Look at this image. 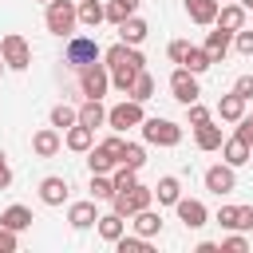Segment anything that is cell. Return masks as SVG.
<instances>
[{
    "label": "cell",
    "instance_id": "cell-1",
    "mask_svg": "<svg viewBox=\"0 0 253 253\" xmlns=\"http://www.w3.org/2000/svg\"><path fill=\"white\" fill-rule=\"evenodd\" d=\"M43 24L51 36H71L75 24H79V4L75 0H51L47 12H43Z\"/></svg>",
    "mask_w": 253,
    "mask_h": 253
},
{
    "label": "cell",
    "instance_id": "cell-2",
    "mask_svg": "<svg viewBox=\"0 0 253 253\" xmlns=\"http://www.w3.org/2000/svg\"><path fill=\"white\" fill-rule=\"evenodd\" d=\"M154 202V186H130V190H115V198H111V210L115 213H123V217H134L138 210H146Z\"/></svg>",
    "mask_w": 253,
    "mask_h": 253
},
{
    "label": "cell",
    "instance_id": "cell-3",
    "mask_svg": "<svg viewBox=\"0 0 253 253\" xmlns=\"http://www.w3.org/2000/svg\"><path fill=\"white\" fill-rule=\"evenodd\" d=\"M99 55H103V51H99V43H95L91 36H71L67 47H63V63L75 67V71L87 67V63H99Z\"/></svg>",
    "mask_w": 253,
    "mask_h": 253
},
{
    "label": "cell",
    "instance_id": "cell-4",
    "mask_svg": "<svg viewBox=\"0 0 253 253\" xmlns=\"http://www.w3.org/2000/svg\"><path fill=\"white\" fill-rule=\"evenodd\" d=\"M107 87H111V67H107V63H87V67H79V91H83L87 99H103Z\"/></svg>",
    "mask_w": 253,
    "mask_h": 253
},
{
    "label": "cell",
    "instance_id": "cell-5",
    "mask_svg": "<svg viewBox=\"0 0 253 253\" xmlns=\"http://www.w3.org/2000/svg\"><path fill=\"white\" fill-rule=\"evenodd\" d=\"M142 138L150 146H178L182 142V126L170 119H142Z\"/></svg>",
    "mask_w": 253,
    "mask_h": 253
},
{
    "label": "cell",
    "instance_id": "cell-6",
    "mask_svg": "<svg viewBox=\"0 0 253 253\" xmlns=\"http://www.w3.org/2000/svg\"><path fill=\"white\" fill-rule=\"evenodd\" d=\"M142 119H146V115H142V103H138V99H123L119 107L107 111V126L119 130V134L130 130V126H142Z\"/></svg>",
    "mask_w": 253,
    "mask_h": 253
},
{
    "label": "cell",
    "instance_id": "cell-7",
    "mask_svg": "<svg viewBox=\"0 0 253 253\" xmlns=\"http://www.w3.org/2000/svg\"><path fill=\"white\" fill-rule=\"evenodd\" d=\"M0 55H4V63H8L12 71H24V67L32 63V47H28V40H24L20 32H8V36L0 40Z\"/></svg>",
    "mask_w": 253,
    "mask_h": 253
},
{
    "label": "cell",
    "instance_id": "cell-8",
    "mask_svg": "<svg viewBox=\"0 0 253 253\" xmlns=\"http://www.w3.org/2000/svg\"><path fill=\"white\" fill-rule=\"evenodd\" d=\"M170 95H174L182 107L198 103V95H202V87H198V75H194L190 67H174V71H170Z\"/></svg>",
    "mask_w": 253,
    "mask_h": 253
},
{
    "label": "cell",
    "instance_id": "cell-9",
    "mask_svg": "<svg viewBox=\"0 0 253 253\" xmlns=\"http://www.w3.org/2000/svg\"><path fill=\"white\" fill-rule=\"evenodd\" d=\"M233 186H237V166L217 162V166L206 170V190H210V194H229Z\"/></svg>",
    "mask_w": 253,
    "mask_h": 253
},
{
    "label": "cell",
    "instance_id": "cell-10",
    "mask_svg": "<svg viewBox=\"0 0 253 253\" xmlns=\"http://www.w3.org/2000/svg\"><path fill=\"white\" fill-rule=\"evenodd\" d=\"M174 210H178V221H182L186 229H202V225L210 221V210H206L198 198H178Z\"/></svg>",
    "mask_w": 253,
    "mask_h": 253
},
{
    "label": "cell",
    "instance_id": "cell-11",
    "mask_svg": "<svg viewBox=\"0 0 253 253\" xmlns=\"http://www.w3.org/2000/svg\"><path fill=\"white\" fill-rule=\"evenodd\" d=\"M103 59H107V67H111V71H115V67H123V63L146 67V55H142V51H138L134 43H123V40H119L115 47H107V51H103Z\"/></svg>",
    "mask_w": 253,
    "mask_h": 253
},
{
    "label": "cell",
    "instance_id": "cell-12",
    "mask_svg": "<svg viewBox=\"0 0 253 253\" xmlns=\"http://www.w3.org/2000/svg\"><path fill=\"white\" fill-rule=\"evenodd\" d=\"M59 146H63V134H59V126H43V130H36V134H32V150H36L40 158H51V154H59Z\"/></svg>",
    "mask_w": 253,
    "mask_h": 253
},
{
    "label": "cell",
    "instance_id": "cell-13",
    "mask_svg": "<svg viewBox=\"0 0 253 253\" xmlns=\"http://www.w3.org/2000/svg\"><path fill=\"white\" fill-rule=\"evenodd\" d=\"M202 47L210 51V59H213V63H221V59L229 55V47H233V32H225V28H217V24H213V32L206 36V43H202Z\"/></svg>",
    "mask_w": 253,
    "mask_h": 253
},
{
    "label": "cell",
    "instance_id": "cell-14",
    "mask_svg": "<svg viewBox=\"0 0 253 253\" xmlns=\"http://www.w3.org/2000/svg\"><path fill=\"white\" fill-rule=\"evenodd\" d=\"M63 146H67V150H75V154H87V150L95 146V130H91V126H83V123H75V126H67V130H63Z\"/></svg>",
    "mask_w": 253,
    "mask_h": 253
},
{
    "label": "cell",
    "instance_id": "cell-15",
    "mask_svg": "<svg viewBox=\"0 0 253 253\" xmlns=\"http://www.w3.org/2000/svg\"><path fill=\"white\" fill-rule=\"evenodd\" d=\"M40 202H43V206H63V202H67V178L47 174V178L40 182Z\"/></svg>",
    "mask_w": 253,
    "mask_h": 253
},
{
    "label": "cell",
    "instance_id": "cell-16",
    "mask_svg": "<svg viewBox=\"0 0 253 253\" xmlns=\"http://www.w3.org/2000/svg\"><path fill=\"white\" fill-rule=\"evenodd\" d=\"M67 221H71V229H87V225H95V221H99L95 198H87V202H71V206H67Z\"/></svg>",
    "mask_w": 253,
    "mask_h": 253
},
{
    "label": "cell",
    "instance_id": "cell-17",
    "mask_svg": "<svg viewBox=\"0 0 253 253\" xmlns=\"http://www.w3.org/2000/svg\"><path fill=\"white\" fill-rule=\"evenodd\" d=\"M126 221H130V217H123V213H115V210H111V213H99L95 229H99V237H103V241H111V245H115V241L126 233Z\"/></svg>",
    "mask_w": 253,
    "mask_h": 253
},
{
    "label": "cell",
    "instance_id": "cell-18",
    "mask_svg": "<svg viewBox=\"0 0 253 253\" xmlns=\"http://www.w3.org/2000/svg\"><path fill=\"white\" fill-rule=\"evenodd\" d=\"M217 12H221V0H186V16L202 28H210L217 20Z\"/></svg>",
    "mask_w": 253,
    "mask_h": 253
},
{
    "label": "cell",
    "instance_id": "cell-19",
    "mask_svg": "<svg viewBox=\"0 0 253 253\" xmlns=\"http://www.w3.org/2000/svg\"><path fill=\"white\" fill-rule=\"evenodd\" d=\"M146 36H150V24H146L142 16H126V20L119 24V40H123V43H134V47H138Z\"/></svg>",
    "mask_w": 253,
    "mask_h": 253
},
{
    "label": "cell",
    "instance_id": "cell-20",
    "mask_svg": "<svg viewBox=\"0 0 253 253\" xmlns=\"http://www.w3.org/2000/svg\"><path fill=\"white\" fill-rule=\"evenodd\" d=\"M221 158H225L229 166H245V162L253 158V146H249L245 138H237V134H233V138H225V142H221Z\"/></svg>",
    "mask_w": 253,
    "mask_h": 253
},
{
    "label": "cell",
    "instance_id": "cell-21",
    "mask_svg": "<svg viewBox=\"0 0 253 253\" xmlns=\"http://www.w3.org/2000/svg\"><path fill=\"white\" fill-rule=\"evenodd\" d=\"M245 103H249V99H241L237 91L221 95V99H217V119H221V123H237V119L245 115Z\"/></svg>",
    "mask_w": 253,
    "mask_h": 253
},
{
    "label": "cell",
    "instance_id": "cell-22",
    "mask_svg": "<svg viewBox=\"0 0 253 253\" xmlns=\"http://www.w3.org/2000/svg\"><path fill=\"white\" fill-rule=\"evenodd\" d=\"M130 225H134V233H142V237H158V233H162V213H154V210L146 206V210H138V213L130 217Z\"/></svg>",
    "mask_w": 253,
    "mask_h": 253
},
{
    "label": "cell",
    "instance_id": "cell-23",
    "mask_svg": "<svg viewBox=\"0 0 253 253\" xmlns=\"http://www.w3.org/2000/svg\"><path fill=\"white\" fill-rule=\"evenodd\" d=\"M194 142H198V150H221L225 134H221V126H213V123H202V126H194Z\"/></svg>",
    "mask_w": 253,
    "mask_h": 253
},
{
    "label": "cell",
    "instance_id": "cell-24",
    "mask_svg": "<svg viewBox=\"0 0 253 253\" xmlns=\"http://www.w3.org/2000/svg\"><path fill=\"white\" fill-rule=\"evenodd\" d=\"M87 166H91V174H111V170L119 166V158L99 142V146H91V150H87Z\"/></svg>",
    "mask_w": 253,
    "mask_h": 253
},
{
    "label": "cell",
    "instance_id": "cell-25",
    "mask_svg": "<svg viewBox=\"0 0 253 253\" xmlns=\"http://www.w3.org/2000/svg\"><path fill=\"white\" fill-rule=\"evenodd\" d=\"M32 221H36V217H32L28 206H8V210L0 213V225H8V229H16V233H24Z\"/></svg>",
    "mask_w": 253,
    "mask_h": 253
},
{
    "label": "cell",
    "instance_id": "cell-26",
    "mask_svg": "<svg viewBox=\"0 0 253 253\" xmlns=\"http://www.w3.org/2000/svg\"><path fill=\"white\" fill-rule=\"evenodd\" d=\"M213 24L225 28V32H241V28H245V8H241V4H225V8L217 12Z\"/></svg>",
    "mask_w": 253,
    "mask_h": 253
},
{
    "label": "cell",
    "instance_id": "cell-27",
    "mask_svg": "<svg viewBox=\"0 0 253 253\" xmlns=\"http://www.w3.org/2000/svg\"><path fill=\"white\" fill-rule=\"evenodd\" d=\"M79 123L91 126V130L103 126V123H107V107H103L99 99H83V107H79Z\"/></svg>",
    "mask_w": 253,
    "mask_h": 253
},
{
    "label": "cell",
    "instance_id": "cell-28",
    "mask_svg": "<svg viewBox=\"0 0 253 253\" xmlns=\"http://www.w3.org/2000/svg\"><path fill=\"white\" fill-rule=\"evenodd\" d=\"M154 198H158V206H174V202L182 198V182H178L174 174L158 178V186H154Z\"/></svg>",
    "mask_w": 253,
    "mask_h": 253
},
{
    "label": "cell",
    "instance_id": "cell-29",
    "mask_svg": "<svg viewBox=\"0 0 253 253\" xmlns=\"http://www.w3.org/2000/svg\"><path fill=\"white\" fill-rule=\"evenodd\" d=\"M107 20V4H99V0H79V24L83 28H99Z\"/></svg>",
    "mask_w": 253,
    "mask_h": 253
},
{
    "label": "cell",
    "instance_id": "cell-30",
    "mask_svg": "<svg viewBox=\"0 0 253 253\" xmlns=\"http://www.w3.org/2000/svg\"><path fill=\"white\" fill-rule=\"evenodd\" d=\"M138 4H142V0H107V20L119 28L126 16H134V12H138Z\"/></svg>",
    "mask_w": 253,
    "mask_h": 253
},
{
    "label": "cell",
    "instance_id": "cell-31",
    "mask_svg": "<svg viewBox=\"0 0 253 253\" xmlns=\"http://www.w3.org/2000/svg\"><path fill=\"white\" fill-rule=\"evenodd\" d=\"M182 67H190L194 75H202V71H210V67H213V59H210V51H206V47H194V43H190V51H186Z\"/></svg>",
    "mask_w": 253,
    "mask_h": 253
},
{
    "label": "cell",
    "instance_id": "cell-32",
    "mask_svg": "<svg viewBox=\"0 0 253 253\" xmlns=\"http://www.w3.org/2000/svg\"><path fill=\"white\" fill-rule=\"evenodd\" d=\"M126 95H130V99H138V103H146V99L154 95V75L142 67V71L134 75V83H130V91H126Z\"/></svg>",
    "mask_w": 253,
    "mask_h": 253
},
{
    "label": "cell",
    "instance_id": "cell-33",
    "mask_svg": "<svg viewBox=\"0 0 253 253\" xmlns=\"http://www.w3.org/2000/svg\"><path fill=\"white\" fill-rule=\"evenodd\" d=\"M138 71H142V67H134V63H123V67H115V71H111V87H115V91H123V95H126V91H130V83H134V75H138Z\"/></svg>",
    "mask_w": 253,
    "mask_h": 253
},
{
    "label": "cell",
    "instance_id": "cell-34",
    "mask_svg": "<svg viewBox=\"0 0 253 253\" xmlns=\"http://www.w3.org/2000/svg\"><path fill=\"white\" fill-rule=\"evenodd\" d=\"M87 190H91L95 202H111V198H115V182H111L107 174H91V186H87Z\"/></svg>",
    "mask_w": 253,
    "mask_h": 253
},
{
    "label": "cell",
    "instance_id": "cell-35",
    "mask_svg": "<svg viewBox=\"0 0 253 253\" xmlns=\"http://www.w3.org/2000/svg\"><path fill=\"white\" fill-rule=\"evenodd\" d=\"M79 123V111L75 107H67V103H59V107H51V126H59V130H67V126H75Z\"/></svg>",
    "mask_w": 253,
    "mask_h": 253
},
{
    "label": "cell",
    "instance_id": "cell-36",
    "mask_svg": "<svg viewBox=\"0 0 253 253\" xmlns=\"http://www.w3.org/2000/svg\"><path fill=\"white\" fill-rule=\"evenodd\" d=\"M115 249H119V253H150V237H142V233L126 237V233H123V237L115 241Z\"/></svg>",
    "mask_w": 253,
    "mask_h": 253
},
{
    "label": "cell",
    "instance_id": "cell-37",
    "mask_svg": "<svg viewBox=\"0 0 253 253\" xmlns=\"http://www.w3.org/2000/svg\"><path fill=\"white\" fill-rule=\"evenodd\" d=\"M111 182H115V190H130V186L138 182V170H134V166H123V162H119V166H115V174H111Z\"/></svg>",
    "mask_w": 253,
    "mask_h": 253
},
{
    "label": "cell",
    "instance_id": "cell-38",
    "mask_svg": "<svg viewBox=\"0 0 253 253\" xmlns=\"http://www.w3.org/2000/svg\"><path fill=\"white\" fill-rule=\"evenodd\" d=\"M123 166H134V170H142V162H146V146H138V142H126V150H123V158H119Z\"/></svg>",
    "mask_w": 253,
    "mask_h": 253
},
{
    "label": "cell",
    "instance_id": "cell-39",
    "mask_svg": "<svg viewBox=\"0 0 253 253\" xmlns=\"http://www.w3.org/2000/svg\"><path fill=\"white\" fill-rule=\"evenodd\" d=\"M249 249V241L241 237V229H229V237L221 241V253H245Z\"/></svg>",
    "mask_w": 253,
    "mask_h": 253
},
{
    "label": "cell",
    "instance_id": "cell-40",
    "mask_svg": "<svg viewBox=\"0 0 253 253\" xmlns=\"http://www.w3.org/2000/svg\"><path fill=\"white\" fill-rule=\"evenodd\" d=\"M16 249H20V237H16V229L0 225V253H16Z\"/></svg>",
    "mask_w": 253,
    "mask_h": 253
},
{
    "label": "cell",
    "instance_id": "cell-41",
    "mask_svg": "<svg viewBox=\"0 0 253 253\" xmlns=\"http://www.w3.org/2000/svg\"><path fill=\"white\" fill-rule=\"evenodd\" d=\"M233 47H237L241 55H253V32H245V28L233 32Z\"/></svg>",
    "mask_w": 253,
    "mask_h": 253
},
{
    "label": "cell",
    "instance_id": "cell-42",
    "mask_svg": "<svg viewBox=\"0 0 253 253\" xmlns=\"http://www.w3.org/2000/svg\"><path fill=\"white\" fill-rule=\"evenodd\" d=\"M221 229H233V221H237V206H221L217 210V217H213Z\"/></svg>",
    "mask_w": 253,
    "mask_h": 253
},
{
    "label": "cell",
    "instance_id": "cell-43",
    "mask_svg": "<svg viewBox=\"0 0 253 253\" xmlns=\"http://www.w3.org/2000/svg\"><path fill=\"white\" fill-rule=\"evenodd\" d=\"M233 229H253V206H237V221H233Z\"/></svg>",
    "mask_w": 253,
    "mask_h": 253
},
{
    "label": "cell",
    "instance_id": "cell-44",
    "mask_svg": "<svg viewBox=\"0 0 253 253\" xmlns=\"http://www.w3.org/2000/svg\"><path fill=\"white\" fill-rule=\"evenodd\" d=\"M233 134H237V138H245V142L253 146V115H241V119H237V130H233Z\"/></svg>",
    "mask_w": 253,
    "mask_h": 253
},
{
    "label": "cell",
    "instance_id": "cell-45",
    "mask_svg": "<svg viewBox=\"0 0 253 253\" xmlns=\"http://www.w3.org/2000/svg\"><path fill=\"white\" fill-rule=\"evenodd\" d=\"M186 111H190V126H202V123H210V111H206L202 103H190Z\"/></svg>",
    "mask_w": 253,
    "mask_h": 253
},
{
    "label": "cell",
    "instance_id": "cell-46",
    "mask_svg": "<svg viewBox=\"0 0 253 253\" xmlns=\"http://www.w3.org/2000/svg\"><path fill=\"white\" fill-rule=\"evenodd\" d=\"M166 51H170V59H174V63H182V59H186V51H190V43H186V40H174Z\"/></svg>",
    "mask_w": 253,
    "mask_h": 253
},
{
    "label": "cell",
    "instance_id": "cell-47",
    "mask_svg": "<svg viewBox=\"0 0 253 253\" xmlns=\"http://www.w3.org/2000/svg\"><path fill=\"white\" fill-rule=\"evenodd\" d=\"M233 91H237L241 99H253V75H241V79L233 83Z\"/></svg>",
    "mask_w": 253,
    "mask_h": 253
},
{
    "label": "cell",
    "instance_id": "cell-48",
    "mask_svg": "<svg viewBox=\"0 0 253 253\" xmlns=\"http://www.w3.org/2000/svg\"><path fill=\"white\" fill-rule=\"evenodd\" d=\"M12 186V166H8V154L0 150V190H8Z\"/></svg>",
    "mask_w": 253,
    "mask_h": 253
},
{
    "label": "cell",
    "instance_id": "cell-49",
    "mask_svg": "<svg viewBox=\"0 0 253 253\" xmlns=\"http://www.w3.org/2000/svg\"><path fill=\"white\" fill-rule=\"evenodd\" d=\"M198 253H221V245H217V241H202V245H198Z\"/></svg>",
    "mask_w": 253,
    "mask_h": 253
},
{
    "label": "cell",
    "instance_id": "cell-50",
    "mask_svg": "<svg viewBox=\"0 0 253 253\" xmlns=\"http://www.w3.org/2000/svg\"><path fill=\"white\" fill-rule=\"evenodd\" d=\"M237 4H241V8H245V12H249V8H253V0H237Z\"/></svg>",
    "mask_w": 253,
    "mask_h": 253
},
{
    "label": "cell",
    "instance_id": "cell-51",
    "mask_svg": "<svg viewBox=\"0 0 253 253\" xmlns=\"http://www.w3.org/2000/svg\"><path fill=\"white\" fill-rule=\"evenodd\" d=\"M4 67H8V63H4V55H0V75H4Z\"/></svg>",
    "mask_w": 253,
    "mask_h": 253
},
{
    "label": "cell",
    "instance_id": "cell-52",
    "mask_svg": "<svg viewBox=\"0 0 253 253\" xmlns=\"http://www.w3.org/2000/svg\"><path fill=\"white\" fill-rule=\"evenodd\" d=\"M43 4H51V0H43Z\"/></svg>",
    "mask_w": 253,
    "mask_h": 253
}]
</instances>
